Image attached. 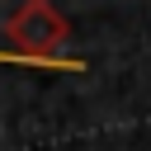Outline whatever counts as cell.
Returning <instances> with one entry per match:
<instances>
[{"instance_id": "1", "label": "cell", "mask_w": 151, "mask_h": 151, "mask_svg": "<svg viewBox=\"0 0 151 151\" xmlns=\"http://www.w3.org/2000/svg\"><path fill=\"white\" fill-rule=\"evenodd\" d=\"M71 38L66 14H57L52 0H24L5 19V52L28 61L33 71H85L80 57H61V42Z\"/></svg>"}, {"instance_id": "2", "label": "cell", "mask_w": 151, "mask_h": 151, "mask_svg": "<svg viewBox=\"0 0 151 151\" xmlns=\"http://www.w3.org/2000/svg\"><path fill=\"white\" fill-rule=\"evenodd\" d=\"M0 66H28V61H19L14 52H0Z\"/></svg>"}]
</instances>
